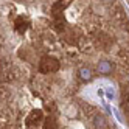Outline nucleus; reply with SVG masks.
Segmentation results:
<instances>
[{
	"instance_id": "obj_1",
	"label": "nucleus",
	"mask_w": 129,
	"mask_h": 129,
	"mask_svg": "<svg viewBox=\"0 0 129 129\" xmlns=\"http://www.w3.org/2000/svg\"><path fill=\"white\" fill-rule=\"evenodd\" d=\"M95 75H129L121 0H0V82L73 90Z\"/></svg>"
},
{
	"instance_id": "obj_2",
	"label": "nucleus",
	"mask_w": 129,
	"mask_h": 129,
	"mask_svg": "<svg viewBox=\"0 0 129 129\" xmlns=\"http://www.w3.org/2000/svg\"><path fill=\"white\" fill-rule=\"evenodd\" d=\"M0 129H117L101 110L31 81L0 82Z\"/></svg>"
},
{
	"instance_id": "obj_3",
	"label": "nucleus",
	"mask_w": 129,
	"mask_h": 129,
	"mask_svg": "<svg viewBox=\"0 0 129 129\" xmlns=\"http://www.w3.org/2000/svg\"><path fill=\"white\" fill-rule=\"evenodd\" d=\"M123 109H124V114L129 123V82L123 86Z\"/></svg>"
},
{
	"instance_id": "obj_4",
	"label": "nucleus",
	"mask_w": 129,
	"mask_h": 129,
	"mask_svg": "<svg viewBox=\"0 0 129 129\" xmlns=\"http://www.w3.org/2000/svg\"><path fill=\"white\" fill-rule=\"evenodd\" d=\"M126 3H127V5H129V0H126Z\"/></svg>"
}]
</instances>
